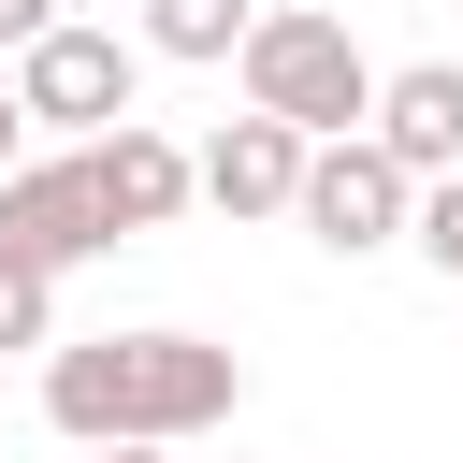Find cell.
<instances>
[{
	"mask_svg": "<svg viewBox=\"0 0 463 463\" xmlns=\"http://www.w3.org/2000/svg\"><path fill=\"white\" fill-rule=\"evenodd\" d=\"M246 405V362L217 333H72L43 347V420L72 449H188Z\"/></svg>",
	"mask_w": 463,
	"mask_h": 463,
	"instance_id": "obj_1",
	"label": "cell"
},
{
	"mask_svg": "<svg viewBox=\"0 0 463 463\" xmlns=\"http://www.w3.org/2000/svg\"><path fill=\"white\" fill-rule=\"evenodd\" d=\"M232 72H246V116H275L289 145H347V130L376 116V58H362L347 14H318V0H275Z\"/></svg>",
	"mask_w": 463,
	"mask_h": 463,
	"instance_id": "obj_2",
	"label": "cell"
},
{
	"mask_svg": "<svg viewBox=\"0 0 463 463\" xmlns=\"http://www.w3.org/2000/svg\"><path fill=\"white\" fill-rule=\"evenodd\" d=\"M14 116H29V130H58V145L130 130V116H145V43H116L101 14H58V29L14 58Z\"/></svg>",
	"mask_w": 463,
	"mask_h": 463,
	"instance_id": "obj_3",
	"label": "cell"
},
{
	"mask_svg": "<svg viewBox=\"0 0 463 463\" xmlns=\"http://www.w3.org/2000/svg\"><path fill=\"white\" fill-rule=\"evenodd\" d=\"M101 246H116V217H101V188H87V159H72V145L0 174V260H14V275H43V289H58V275H72V260H101Z\"/></svg>",
	"mask_w": 463,
	"mask_h": 463,
	"instance_id": "obj_4",
	"label": "cell"
},
{
	"mask_svg": "<svg viewBox=\"0 0 463 463\" xmlns=\"http://www.w3.org/2000/svg\"><path fill=\"white\" fill-rule=\"evenodd\" d=\"M405 203H420V188H405V174H391L362 130H347V145H304V188H289V217H304L333 260H376V246H405Z\"/></svg>",
	"mask_w": 463,
	"mask_h": 463,
	"instance_id": "obj_5",
	"label": "cell"
},
{
	"mask_svg": "<svg viewBox=\"0 0 463 463\" xmlns=\"http://www.w3.org/2000/svg\"><path fill=\"white\" fill-rule=\"evenodd\" d=\"M362 145H376L405 188H449V174H463V72H449V58H405V72H376V116H362Z\"/></svg>",
	"mask_w": 463,
	"mask_h": 463,
	"instance_id": "obj_6",
	"label": "cell"
},
{
	"mask_svg": "<svg viewBox=\"0 0 463 463\" xmlns=\"http://www.w3.org/2000/svg\"><path fill=\"white\" fill-rule=\"evenodd\" d=\"M87 159V188H101V217H116V246L130 232H174L203 188H188V145L159 130V116H130V130H101V145H72Z\"/></svg>",
	"mask_w": 463,
	"mask_h": 463,
	"instance_id": "obj_7",
	"label": "cell"
},
{
	"mask_svg": "<svg viewBox=\"0 0 463 463\" xmlns=\"http://www.w3.org/2000/svg\"><path fill=\"white\" fill-rule=\"evenodd\" d=\"M188 188H203L217 217H289V188H304V145H289L275 116H232V130L188 159Z\"/></svg>",
	"mask_w": 463,
	"mask_h": 463,
	"instance_id": "obj_8",
	"label": "cell"
},
{
	"mask_svg": "<svg viewBox=\"0 0 463 463\" xmlns=\"http://www.w3.org/2000/svg\"><path fill=\"white\" fill-rule=\"evenodd\" d=\"M260 0H145V58H246Z\"/></svg>",
	"mask_w": 463,
	"mask_h": 463,
	"instance_id": "obj_9",
	"label": "cell"
},
{
	"mask_svg": "<svg viewBox=\"0 0 463 463\" xmlns=\"http://www.w3.org/2000/svg\"><path fill=\"white\" fill-rule=\"evenodd\" d=\"M405 246H420V260H434V275H449V289H463V174H449V188H420V203H405Z\"/></svg>",
	"mask_w": 463,
	"mask_h": 463,
	"instance_id": "obj_10",
	"label": "cell"
},
{
	"mask_svg": "<svg viewBox=\"0 0 463 463\" xmlns=\"http://www.w3.org/2000/svg\"><path fill=\"white\" fill-rule=\"evenodd\" d=\"M0 347H58V289L0 260Z\"/></svg>",
	"mask_w": 463,
	"mask_h": 463,
	"instance_id": "obj_11",
	"label": "cell"
},
{
	"mask_svg": "<svg viewBox=\"0 0 463 463\" xmlns=\"http://www.w3.org/2000/svg\"><path fill=\"white\" fill-rule=\"evenodd\" d=\"M87 463H174V449H87Z\"/></svg>",
	"mask_w": 463,
	"mask_h": 463,
	"instance_id": "obj_12",
	"label": "cell"
}]
</instances>
